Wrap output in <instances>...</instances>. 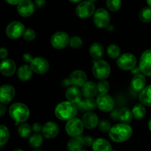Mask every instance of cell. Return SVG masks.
Wrapping results in <instances>:
<instances>
[{"instance_id": "1", "label": "cell", "mask_w": 151, "mask_h": 151, "mask_svg": "<svg viewBox=\"0 0 151 151\" xmlns=\"http://www.w3.org/2000/svg\"><path fill=\"white\" fill-rule=\"evenodd\" d=\"M109 133V137L112 141L120 143L126 141L131 137L133 130L128 124L120 123L114 125Z\"/></svg>"}, {"instance_id": "2", "label": "cell", "mask_w": 151, "mask_h": 151, "mask_svg": "<svg viewBox=\"0 0 151 151\" xmlns=\"http://www.w3.org/2000/svg\"><path fill=\"white\" fill-rule=\"evenodd\" d=\"M55 114L60 120H70L77 114L76 105L69 101L62 102L56 106Z\"/></svg>"}, {"instance_id": "3", "label": "cell", "mask_w": 151, "mask_h": 151, "mask_svg": "<svg viewBox=\"0 0 151 151\" xmlns=\"http://www.w3.org/2000/svg\"><path fill=\"white\" fill-rule=\"evenodd\" d=\"M9 114L10 117L16 122H24L29 117V111L24 104L16 103L10 106Z\"/></svg>"}, {"instance_id": "4", "label": "cell", "mask_w": 151, "mask_h": 151, "mask_svg": "<svg viewBox=\"0 0 151 151\" xmlns=\"http://www.w3.org/2000/svg\"><path fill=\"white\" fill-rule=\"evenodd\" d=\"M92 72L97 79L106 80L110 75L111 67L109 63L103 60H99L94 63L92 67Z\"/></svg>"}, {"instance_id": "5", "label": "cell", "mask_w": 151, "mask_h": 151, "mask_svg": "<svg viewBox=\"0 0 151 151\" xmlns=\"http://www.w3.org/2000/svg\"><path fill=\"white\" fill-rule=\"evenodd\" d=\"M84 125L82 120L75 117L67 122L66 125V131L71 137H81L83 131Z\"/></svg>"}, {"instance_id": "6", "label": "cell", "mask_w": 151, "mask_h": 151, "mask_svg": "<svg viewBox=\"0 0 151 151\" xmlns=\"http://www.w3.org/2000/svg\"><path fill=\"white\" fill-rule=\"evenodd\" d=\"M76 14L81 19H88L95 13V6L90 1H84L81 2L76 7Z\"/></svg>"}, {"instance_id": "7", "label": "cell", "mask_w": 151, "mask_h": 151, "mask_svg": "<svg viewBox=\"0 0 151 151\" xmlns=\"http://www.w3.org/2000/svg\"><path fill=\"white\" fill-rule=\"evenodd\" d=\"M70 38L66 32H57L53 34L50 39V43L53 48L62 50L69 44Z\"/></svg>"}, {"instance_id": "8", "label": "cell", "mask_w": 151, "mask_h": 151, "mask_svg": "<svg viewBox=\"0 0 151 151\" xmlns=\"http://www.w3.org/2000/svg\"><path fill=\"white\" fill-rule=\"evenodd\" d=\"M116 63L117 66L122 70H131L136 66L137 58L131 53H124L118 58Z\"/></svg>"}, {"instance_id": "9", "label": "cell", "mask_w": 151, "mask_h": 151, "mask_svg": "<svg viewBox=\"0 0 151 151\" xmlns=\"http://www.w3.org/2000/svg\"><path fill=\"white\" fill-rule=\"evenodd\" d=\"M110 15L109 12L103 8L96 10L93 16V21L98 28H106L110 23Z\"/></svg>"}, {"instance_id": "10", "label": "cell", "mask_w": 151, "mask_h": 151, "mask_svg": "<svg viewBox=\"0 0 151 151\" xmlns=\"http://www.w3.org/2000/svg\"><path fill=\"white\" fill-rule=\"evenodd\" d=\"M97 106L103 112L111 111L114 106V101L110 95L107 94H100L96 100Z\"/></svg>"}, {"instance_id": "11", "label": "cell", "mask_w": 151, "mask_h": 151, "mask_svg": "<svg viewBox=\"0 0 151 151\" xmlns=\"http://www.w3.org/2000/svg\"><path fill=\"white\" fill-rule=\"evenodd\" d=\"M25 31L24 26L20 22H13L7 25L6 35L11 39H16L23 35Z\"/></svg>"}, {"instance_id": "12", "label": "cell", "mask_w": 151, "mask_h": 151, "mask_svg": "<svg viewBox=\"0 0 151 151\" xmlns=\"http://www.w3.org/2000/svg\"><path fill=\"white\" fill-rule=\"evenodd\" d=\"M139 69L142 75L151 77V50H146L141 55Z\"/></svg>"}, {"instance_id": "13", "label": "cell", "mask_w": 151, "mask_h": 151, "mask_svg": "<svg viewBox=\"0 0 151 151\" xmlns=\"http://www.w3.org/2000/svg\"><path fill=\"white\" fill-rule=\"evenodd\" d=\"M30 66L33 72L40 75L48 72L49 68H50L48 61L45 58L41 57L34 58L33 60L30 63Z\"/></svg>"}, {"instance_id": "14", "label": "cell", "mask_w": 151, "mask_h": 151, "mask_svg": "<svg viewBox=\"0 0 151 151\" xmlns=\"http://www.w3.org/2000/svg\"><path fill=\"white\" fill-rule=\"evenodd\" d=\"M71 85L75 87H83L87 82V76L81 70H75L72 72L69 78Z\"/></svg>"}, {"instance_id": "15", "label": "cell", "mask_w": 151, "mask_h": 151, "mask_svg": "<svg viewBox=\"0 0 151 151\" xmlns=\"http://www.w3.org/2000/svg\"><path fill=\"white\" fill-rule=\"evenodd\" d=\"M35 10L34 4L30 0H23L17 5L18 13L22 17H29Z\"/></svg>"}, {"instance_id": "16", "label": "cell", "mask_w": 151, "mask_h": 151, "mask_svg": "<svg viewBox=\"0 0 151 151\" xmlns=\"http://www.w3.org/2000/svg\"><path fill=\"white\" fill-rule=\"evenodd\" d=\"M15 96V89L12 86L6 84L0 88V101L1 104H8Z\"/></svg>"}, {"instance_id": "17", "label": "cell", "mask_w": 151, "mask_h": 151, "mask_svg": "<svg viewBox=\"0 0 151 151\" xmlns=\"http://www.w3.org/2000/svg\"><path fill=\"white\" fill-rule=\"evenodd\" d=\"M59 133V127L55 122H48L44 124L42 129V135L47 139H53Z\"/></svg>"}, {"instance_id": "18", "label": "cell", "mask_w": 151, "mask_h": 151, "mask_svg": "<svg viewBox=\"0 0 151 151\" xmlns=\"http://www.w3.org/2000/svg\"><path fill=\"white\" fill-rule=\"evenodd\" d=\"M16 70V65L11 59H5L0 65V72L1 75L6 77L12 76Z\"/></svg>"}, {"instance_id": "19", "label": "cell", "mask_w": 151, "mask_h": 151, "mask_svg": "<svg viewBox=\"0 0 151 151\" xmlns=\"http://www.w3.org/2000/svg\"><path fill=\"white\" fill-rule=\"evenodd\" d=\"M66 97L68 101L71 102L74 104H78L81 101L82 92L80 91L78 87H69L66 91Z\"/></svg>"}, {"instance_id": "20", "label": "cell", "mask_w": 151, "mask_h": 151, "mask_svg": "<svg viewBox=\"0 0 151 151\" xmlns=\"http://www.w3.org/2000/svg\"><path fill=\"white\" fill-rule=\"evenodd\" d=\"M82 122L87 129H93L99 124V119L95 114L88 111L83 114Z\"/></svg>"}, {"instance_id": "21", "label": "cell", "mask_w": 151, "mask_h": 151, "mask_svg": "<svg viewBox=\"0 0 151 151\" xmlns=\"http://www.w3.org/2000/svg\"><path fill=\"white\" fill-rule=\"evenodd\" d=\"M81 92L86 98H93L98 92L97 85L92 81L86 82V83L83 86Z\"/></svg>"}, {"instance_id": "22", "label": "cell", "mask_w": 151, "mask_h": 151, "mask_svg": "<svg viewBox=\"0 0 151 151\" xmlns=\"http://www.w3.org/2000/svg\"><path fill=\"white\" fill-rule=\"evenodd\" d=\"M145 84L146 78L144 76V75H142V74H137V75H134V77L131 80V88L134 91H142L145 88Z\"/></svg>"}, {"instance_id": "23", "label": "cell", "mask_w": 151, "mask_h": 151, "mask_svg": "<svg viewBox=\"0 0 151 151\" xmlns=\"http://www.w3.org/2000/svg\"><path fill=\"white\" fill-rule=\"evenodd\" d=\"M33 70L29 65H22L19 68L17 72V77L21 81H27L32 78Z\"/></svg>"}, {"instance_id": "24", "label": "cell", "mask_w": 151, "mask_h": 151, "mask_svg": "<svg viewBox=\"0 0 151 151\" xmlns=\"http://www.w3.org/2000/svg\"><path fill=\"white\" fill-rule=\"evenodd\" d=\"M93 151H113L111 145L106 139L98 138L94 140L92 145Z\"/></svg>"}, {"instance_id": "25", "label": "cell", "mask_w": 151, "mask_h": 151, "mask_svg": "<svg viewBox=\"0 0 151 151\" xmlns=\"http://www.w3.org/2000/svg\"><path fill=\"white\" fill-rule=\"evenodd\" d=\"M89 53L94 60H101L104 55V48L100 43H94L90 47Z\"/></svg>"}, {"instance_id": "26", "label": "cell", "mask_w": 151, "mask_h": 151, "mask_svg": "<svg viewBox=\"0 0 151 151\" xmlns=\"http://www.w3.org/2000/svg\"><path fill=\"white\" fill-rule=\"evenodd\" d=\"M83 145L82 137H72L67 143V150L68 151H81L83 150Z\"/></svg>"}, {"instance_id": "27", "label": "cell", "mask_w": 151, "mask_h": 151, "mask_svg": "<svg viewBox=\"0 0 151 151\" xmlns=\"http://www.w3.org/2000/svg\"><path fill=\"white\" fill-rule=\"evenodd\" d=\"M139 100L144 106L151 107V85L147 86L141 91L139 94Z\"/></svg>"}, {"instance_id": "28", "label": "cell", "mask_w": 151, "mask_h": 151, "mask_svg": "<svg viewBox=\"0 0 151 151\" xmlns=\"http://www.w3.org/2000/svg\"><path fill=\"white\" fill-rule=\"evenodd\" d=\"M134 116L132 111L128 108H122L119 111V119L122 123L128 124L131 122Z\"/></svg>"}, {"instance_id": "29", "label": "cell", "mask_w": 151, "mask_h": 151, "mask_svg": "<svg viewBox=\"0 0 151 151\" xmlns=\"http://www.w3.org/2000/svg\"><path fill=\"white\" fill-rule=\"evenodd\" d=\"M132 114L134 118H135L136 119H138V120L142 119L146 114V109L144 105L142 103L136 104L132 109Z\"/></svg>"}, {"instance_id": "30", "label": "cell", "mask_w": 151, "mask_h": 151, "mask_svg": "<svg viewBox=\"0 0 151 151\" xmlns=\"http://www.w3.org/2000/svg\"><path fill=\"white\" fill-rule=\"evenodd\" d=\"M78 107L84 111L94 110L97 106V103L93 98H86L84 100H81V103H78Z\"/></svg>"}, {"instance_id": "31", "label": "cell", "mask_w": 151, "mask_h": 151, "mask_svg": "<svg viewBox=\"0 0 151 151\" xmlns=\"http://www.w3.org/2000/svg\"><path fill=\"white\" fill-rule=\"evenodd\" d=\"M43 137L41 134H33L30 136L29 139V145L32 148H38L42 145Z\"/></svg>"}, {"instance_id": "32", "label": "cell", "mask_w": 151, "mask_h": 151, "mask_svg": "<svg viewBox=\"0 0 151 151\" xmlns=\"http://www.w3.org/2000/svg\"><path fill=\"white\" fill-rule=\"evenodd\" d=\"M18 132H19V134L20 135V137H22V138L26 139L28 138V137L31 135L32 129H31V127L29 126L28 124L22 123L19 125V129H18Z\"/></svg>"}, {"instance_id": "33", "label": "cell", "mask_w": 151, "mask_h": 151, "mask_svg": "<svg viewBox=\"0 0 151 151\" xmlns=\"http://www.w3.org/2000/svg\"><path fill=\"white\" fill-rule=\"evenodd\" d=\"M121 53L120 48L116 44H111L107 48V54L109 58L112 59H116L119 57Z\"/></svg>"}, {"instance_id": "34", "label": "cell", "mask_w": 151, "mask_h": 151, "mask_svg": "<svg viewBox=\"0 0 151 151\" xmlns=\"http://www.w3.org/2000/svg\"><path fill=\"white\" fill-rule=\"evenodd\" d=\"M139 19L144 23L151 22V7H145L139 13Z\"/></svg>"}, {"instance_id": "35", "label": "cell", "mask_w": 151, "mask_h": 151, "mask_svg": "<svg viewBox=\"0 0 151 151\" xmlns=\"http://www.w3.org/2000/svg\"><path fill=\"white\" fill-rule=\"evenodd\" d=\"M10 133L6 126L1 125L0 126V145L3 146L8 141Z\"/></svg>"}, {"instance_id": "36", "label": "cell", "mask_w": 151, "mask_h": 151, "mask_svg": "<svg viewBox=\"0 0 151 151\" xmlns=\"http://www.w3.org/2000/svg\"><path fill=\"white\" fill-rule=\"evenodd\" d=\"M106 4L111 11L116 12L120 9L122 1L121 0H106Z\"/></svg>"}, {"instance_id": "37", "label": "cell", "mask_w": 151, "mask_h": 151, "mask_svg": "<svg viewBox=\"0 0 151 151\" xmlns=\"http://www.w3.org/2000/svg\"><path fill=\"white\" fill-rule=\"evenodd\" d=\"M109 88L110 86L109 82L106 80H102L97 84V89L100 94H107L108 91H109Z\"/></svg>"}, {"instance_id": "38", "label": "cell", "mask_w": 151, "mask_h": 151, "mask_svg": "<svg viewBox=\"0 0 151 151\" xmlns=\"http://www.w3.org/2000/svg\"><path fill=\"white\" fill-rule=\"evenodd\" d=\"M83 41L79 36H72L70 38V41H69V46L70 47L73 49H79L80 47L82 46Z\"/></svg>"}, {"instance_id": "39", "label": "cell", "mask_w": 151, "mask_h": 151, "mask_svg": "<svg viewBox=\"0 0 151 151\" xmlns=\"http://www.w3.org/2000/svg\"><path fill=\"white\" fill-rule=\"evenodd\" d=\"M99 129H100V131L103 133L109 132L111 130V128H112L110 122L106 119H103V120L100 121L98 124Z\"/></svg>"}, {"instance_id": "40", "label": "cell", "mask_w": 151, "mask_h": 151, "mask_svg": "<svg viewBox=\"0 0 151 151\" xmlns=\"http://www.w3.org/2000/svg\"><path fill=\"white\" fill-rule=\"evenodd\" d=\"M24 39L27 41H32L35 38V32L31 28L25 29L24 32L23 34Z\"/></svg>"}, {"instance_id": "41", "label": "cell", "mask_w": 151, "mask_h": 151, "mask_svg": "<svg viewBox=\"0 0 151 151\" xmlns=\"http://www.w3.org/2000/svg\"><path fill=\"white\" fill-rule=\"evenodd\" d=\"M83 140L84 145L86 146H91V145L92 146L93 143H94V139H93L91 137H89V136L83 137Z\"/></svg>"}, {"instance_id": "42", "label": "cell", "mask_w": 151, "mask_h": 151, "mask_svg": "<svg viewBox=\"0 0 151 151\" xmlns=\"http://www.w3.org/2000/svg\"><path fill=\"white\" fill-rule=\"evenodd\" d=\"M43 126L41 125V123L39 122H35L32 125V131H35V132H40V131H42Z\"/></svg>"}, {"instance_id": "43", "label": "cell", "mask_w": 151, "mask_h": 151, "mask_svg": "<svg viewBox=\"0 0 151 151\" xmlns=\"http://www.w3.org/2000/svg\"><path fill=\"white\" fill-rule=\"evenodd\" d=\"M33 58H32V55L29 54V53H25L23 55V60L27 63H31Z\"/></svg>"}, {"instance_id": "44", "label": "cell", "mask_w": 151, "mask_h": 151, "mask_svg": "<svg viewBox=\"0 0 151 151\" xmlns=\"http://www.w3.org/2000/svg\"><path fill=\"white\" fill-rule=\"evenodd\" d=\"M35 4L38 8H42L45 6L46 0H35Z\"/></svg>"}, {"instance_id": "45", "label": "cell", "mask_w": 151, "mask_h": 151, "mask_svg": "<svg viewBox=\"0 0 151 151\" xmlns=\"http://www.w3.org/2000/svg\"><path fill=\"white\" fill-rule=\"evenodd\" d=\"M7 55H8V52H7V50H6V49L3 48V47H1V49H0V58H1V59H4L7 58Z\"/></svg>"}, {"instance_id": "46", "label": "cell", "mask_w": 151, "mask_h": 151, "mask_svg": "<svg viewBox=\"0 0 151 151\" xmlns=\"http://www.w3.org/2000/svg\"><path fill=\"white\" fill-rule=\"evenodd\" d=\"M111 116L112 119H114V120L119 119V111L116 110L114 111H113L111 113Z\"/></svg>"}, {"instance_id": "47", "label": "cell", "mask_w": 151, "mask_h": 151, "mask_svg": "<svg viewBox=\"0 0 151 151\" xmlns=\"http://www.w3.org/2000/svg\"><path fill=\"white\" fill-rule=\"evenodd\" d=\"M5 1L10 4H13V5H16V4H17L18 5V4H19L21 1H23V0H5Z\"/></svg>"}, {"instance_id": "48", "label": "cell", "mask_w": 151, "mask_h": 151, "mask_svg": "<svg viewBox=\"0 0 151 151\" xmlns=\"http://www.w3.org/2000/svg\"><path fill=\"white\" fill-rule=\"evenodd\" d=\"M6 110H7V108L4 106V104H1V106H0V116H2L6 112Z\"/></svg>"}, {"instance_id": "49", "label": "cell", "mask_w": 151, "mask_h": 151, "mask_svg": "<svg viewBox=\"0 0 151 151\" xmlns=\"http://www.w3.org/2000/svg\"><path fill=\"white\" fill-rule=\"evenodd\" d=\"M70 85H71V83H70V81H69V79L64 80V81H63V82H62V86H63V87L69 86H70Z\"/></svg>"}, {"instance_id": "50", "label": "cell", "mask_w": 151, "mask_h": 151, "mask_svg": "<svg viewBox=\"0 0 151 151\" xmlns=\"http://www.w3.org/2000/svg\"><path fill=\"white\" fill-rule=\"evenodd\" d=\"M69 1H72V2L73 3H77V2H80V1H81L82 0H69Z\"/></svg>"}, {"instance_id": "51", "label": "cell", "mask_w": 151, "mask_h": 151, "mask_svg": "<svg viewBox=\"0 0 151 151\" xmlns=\"http://www.w3.org/2000/svg\"><path fill=\"white\" fill-rule=\"evenodd\" d=\"M148 127H149V129H150V131H151V118L150 119V120H149V122H148Z\"/></svg>"}, {"instance_id": "52", "label": "cell", "mask_w": 151, "mask_h": 151, "mask_svg": "<svg viewBox=\"0 0 151 151\" xmlns=\"http://www.w3.org/2000/svg\"><path fill=\"white\" fill-rule=\"evenodd\" d=\"M147 2L148 4V5L151 7V0H147Z\"/></svg>"}, {"instance_id": "53", "label": "cell", "mask_w": 151, "mask_h": 151, "mask_svg": "<svg viewBox=\"0 0 151 151\" xmlns=\"http://www.w3.org/2000/svg\"><path fill=\"white\" fill-rule=\"evenodd\" d=\"M13 151H24V150H22V149H16V150H14Z\"/></svg>"}, {"instance_id": "54", "label": "cell", "mask_w": 151, "mask_h": 151, "mask_svg": "<svg viewBox=\"0 0 151 151\" xmlns=\"http://www.w3.org/2000/svg\"><path fill=\"white\" fill-rule=\"evenodd\" d=\"M88 1H91V2H95V1H97V0H88Z\"/></svg>"}, {"instance_id": "55", "label": "cell", "mask_w": 151, "mask_h": 151, "mask_svg": "<svg viewBox=\"0 0 151 151\" xmlns=\"http://www.w3.org/2000/svg\"><path fill=\"white\" fill-rule=\"evenodd\" d=\"M33 151H42V150H33Z\"/></svg>"}, {"instance_id": "56", "label": "cell", "mask_w": 151, "mask_h": 151, "mask_svg": "<svg viewBox=\"0 0 151 151\" xmlns=\"http://www.w3.org/2000/svg\"><path fill=\"white\" fill-rule=\"evenodd\" d=\"M81 151H87V150H81Z\"/></svg>"}]
</instances>
